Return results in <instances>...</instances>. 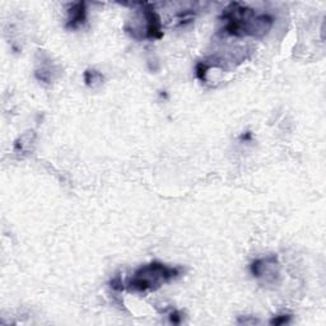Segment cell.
Returning a JSON list of instances; mask_svg holds the SVG:
<instances>
[{
    "mask_svg": "<svg viewBox=\"0 0 326 326\" xmlns=\"http://www.w3.org/2000/svg\"><path fill=\"white\" fill-rule=\"evenodd\" d=\"M110 287H111L114 291H117V292L124 291V289H125V284H124V282H122L121 275L119 274L115 275V277L110 280Z\"/></svg>",
    "mask_w": 326,
    "mask_h": 326,
    "instance_id": "obj_10",
    "label": "cell"
},
{
    "mask_svg": "<svg viewBox=\"0 0 326 326\" xmlns=\"http://www.w3.org/2000/svg\"><path fill=\"white\" fill-rule=\"evenodd\" d=\"M250 272L254 278L261 279L264 283L273 284L279 278V261L278 256L272 254L265 258L256 259L251 263Z\"/></svg>",
    "mask_w": 326,
    "mask_h": 326,
    "instance_id": "obj_3",
    "label": "cell"
},
{
    "mask_svg": "<svg viewBox=\"0 0 326 326\" xmlns=\"http://www.w3.org/2000/svg\"><path fill=\"white\" fill-rule=\"evenodd\" d=\"M220 19L226 21L224 33L234 37L263 38L270 32L274 19L269 14H256L253 8L241 3H231L223 9Z\"/></svg>",
    "mask_w": 326,
    "mask_h": 326,
    "instance_id": "obj_1",
    "label": "cell"
},
{
    "mask_svg": "<svg viewBox=\"0 0 326 326\" xmlns=\"http://www.w3.org/2000/svg\"><path fill=\"white\" fill-rule=\"evenodd\" d=\"M86 21H87V3L86 2H78V3H74L68 9L65 28L76 30V28L85 25Z\"/></svg>",
    "mask_w": 326,
    "mask_h": 326,
    "instance_id": "obj_5",
    "label": "cell"
},
{
    "mask_svg": "<svg viewBox=\"0 0 326 326\" xmlns=\"http://www.w3.org/2000/svg\"><path fill=\"white\" fill-rule=\"evenodd\" d=\"M292 320V315L289 313H282V315H277L269 321L270 325L279 326V325H285V323H289Z\"/></svg>",
    "mask_w": 326,
    "mask_h": 326,
    "instance_id": "obj_9",
    "label": "cell"
},
{
    "mask_svg": "<svg viewBox=\"0 0 326 326\" xmlns=\"http://www.w3.org/2000/svg\"><path fill=\"white\" fill-rule=\"evenodd\" d=\"M83 78H85V83L87 87L90 88H96L98 86H101L104 83L105 76L104 74L98 71L97 69H87L83 74Z\"/></svg>",
    "mask_w": 326,
    "mask_h": 326,
    "instance_id": "obj_8",
    "label": "cell"
},
{
    "mask_svg": "<svg viewBox=\"0 0 326 326\" xmlns=\"http://www.w3.org/2000/svg\"><path fill=\"white\" fill-rule=\"evenodd\" d=\"M181 272L182 269L179 267H169L159 261H152L135 270L133 277L125 283V289L129 292L155 291L180 277Z\"/></svg>",
    "mask_w": 326,
    "mask_h": 326,
    "instance_id": "obj_2",
    "label": "cell"
},
{
    "mask_svg": "<svg viewBox=\"0 0 326 326\" xmlns=\"http://www.w3.org/2000/svg\"><path fill=\"white\" fill-rule=\"evenodd\" d=\"M251 138H253V134H251L250 131H246V133H243L241 136H239L241 141H250Z\"/></svg>",
    "mask_w": 326,
    "mask_h": 326,
    "instance_id": "obj_13",
    "label": "cell"
},
{
    "mask_svg": "<svg viewBox=\"0 0 326 326\" xmlns=\"http://www.w3.org/2000/svg\"><path fill=\"white\" fill-rule=\"evenodd\" d=\"M238 323H258L259 320H256V318H250V316H246V317H239L238 321H237Z\"/></svg>",
    "mask_w": 326,
    "mask_h": 326,
    "instance_id": "obj_12",
    "label": "cell"
},
{
    "mask_svg": "<svg viewBox=\"0 0 326 326\" xmlns=\"http://www.w3.org/2000/svg\"><path fill=\"white\" fill-rule=\"evenodd\" d=\"M60 75L59 66L55 65L50 59H42L35 70V76L41 82L51 83Z\"/></svg>",
    "mask_w": 326,
    "mask_h": 326,
    "instance_id": "obj_6",
    "label": "cell"
},
{
    "mask_svg": "<svg viewBox=\"0 0 326 326\" xmlns=\"http://www.w3.org/2000/svg\"><path fill=\"white\" fill-rule=\"evenodd\" d=\"M169 317H170V322L174 323V325H179V323H181L182 321V313L177 310H172L171 312L169 313Z\"/></svg>",
    "mask_w": 326,
    "mask_h": 326,
    "instance_id": "obj_11",
    "label": "cell"
},
{
    "mask_svg": "<svg viewBox=\"0 0 326 326\" xmlns=\"http://www.w3.org/2000/svg\"><path fill=\"white\" fill-rule=\"evenodd\" d=\"M35 138L36 135L33 131H30V133H26L22 136H19L16 140V143H14V152L19 153V154L21 153H27L30 150L31 144L33 143Z\"/></svg>",
    "mask_w": 326,
    "mask_h": 326,
    "instance_id": "obj_7",
    "label": "cell"
},
{
    "mask_svg": "<svg viewBox=\"0 0 326 326\" xmlns=\"http://www.w3.org/2000/svg\"><path fill=\"white\" fill-rule=\"evenodd\" d=\"M140 9H138L141 17L144 18L145 27L143 38L148 40H159L163 37L162 31V22H160V17L158 16L157 12L154 11L152 4L149 3H139Z\"/></svg>",
    "mask_w": 326,
    "mask_h": 326,
    "instance_id": "obj_4",
    "label": "cell"
}]
</instances>
